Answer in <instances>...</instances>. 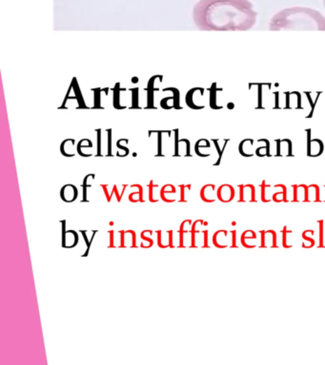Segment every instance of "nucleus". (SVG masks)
<instances>
[{
	"instance_id": "obj_27",
	"label": "nucleus",
	"mask_w": 325,
	"mask_h": 365,
	"mask_svg": "<svg viewBox=\"0 0 325 365\" xmlns=\"http://www.w3.org/2000/svg\"><path fill=\"white\" fill-rule=\"evenodd\" d=\"M230 234H231V247L230 248H237V231L236 230H232V231H230Z\"/></svg>"
},
{
	"instance_id": "obj_8",
	"label": "nucleus",
	"mask_w": 325,
	"mask_h": 365,
	"mask_svg": "<svg viewBox=\"0 0 325 365\" xmlns=\"http://www.w3.org/2000/svg\"><path fill=\"white\" fill-rule=\"evenodd\" d=\"M293 194H294V199H293V202H300V201H303V202H310V199H309V189L308 187L305 186V185H300V186H292Z\"/></svg>"
},
{
	"instance_id": "obj_25",
	"label": "nucleus",
	"mask_w": 325,
	"mask_h": 365,
	"mask_svg": "<svg viewBox=\"0 0 325 365\" xmlns=\"http://www.w3.org/2000/svg\"><path fill=\"white\" fill-rule=\"evenodd\" d=\"M141 238L142 241H145V242H147L148 243H149L150 248H152L153 245H154V240H153L152 238H151V237L146 236V234H145L144 230V231L141 232Z\"/></svg>"
},
{
	"instance_id": "obj_19",
	"label": "nucleus",
	"mask_w": 325,
	"mask_h": 365,
	"mask_svg": "<svg viewBox=\"0 0 325 365\" xmlns=\"http://www.w3.org/2000/svg\"><path fill=\"white\" fill-rule=\"evenodd\" d=\"M141 197V194H139V190L137 192H132L131 194H129L128 199L132 203H139L141 202L139 199Z\"/></svg>"
},
{
	"instance_id": "obj_21",
	"label": "nucleus",
	"mask_w": 325,
	"mask_h": 365,
	"mask_svg": "<svg viewBox=\"0 0 325 365\" xmlns=\"http://www.w3.org/2000/svg\"><path fill=\"white\" fill-rule=\"evenodd\" d=\"M155 234H157L158 235V247L160 248H162V250L169 248V245H163L162 242H161V238H162V232H161V230H157V231H155Z\"/></svg>"
},
{
	"instance_id": "obj_26",
	"label": "nucleus",
	"mask_w": 325,
	"mask_h": 365,
	"mask_svg": "<svg viewBox=\"0 0 325 365\" xmlns=\"http://www.w3.org/2000/svg\"><path fill=\"white\" fill-rule=\"evenodd\" d=\"M261 201H263V203H268L270 202L271 200L266 199L265 197V187H267V185L265 184V182H263V184H261Z\"/></svg>"
},
{
	"instance_id": "obj_17",
	"label": "nucleus",
	"mask_w": 325,
	"mask_h": 365,
	"mask_svg": "<svg viewBox=\"0 0 325 365\" xmlns=\"http://www.w3.org/2000/svg\"><path fill=\"white\" fill-rule=\"evenodd\" d=\"M154 181L153 180H151L149 186H148V189H149V201L151 203H157L158 202V199H155L154 197V189L155 187H158V185L153 184Z\"/></svg>"
},
{
	"instance_id": "obj_9",
	"label": "nucleus",
	"mask_w": 325,
	"mask_h": 365,
	"mask_svg": "<svg viewBox=\"0 0 325 365\" xmlns=\"http://www.w3.org/2000/svg\"><path fill=\"white\" fill-rule=\"evenodd\" d=\"M216 186L213 184L205 185L200 189V195L203 202L211 203L216 201L215 198Z\"/></svg>"
},
{
	"instance_id": "obj_11",
	"label": "nucleus",
	"mask_w": 325,
	"mask_h": 365,
	"mask_svg": "<svg viewBox=\"0 0 325 365\" xmlns=\"http://www.w3.org/2000/svg\"><path fill=\"white\" fill-rule=\"evenodd\" d=\"M255 239H257V234L253 230H247L242 234L240 242H242L243 247L248 248V241Z\"/></svg>"
},
{
	"instance_id": "obj_29",
	"label": "nucleus",
	"mask_w": 325,
	"mask_h": 365,
	"mask_svg": "<svg viewBox=\"0 0 325 365\" xmlns=\"http://www.w3.org/2000/svg\"><path fill=\"white\" fill-rule=\"evenodd\" d=\"M208 234H209V231L207 229L206 230H203L202 231V234H203V245H202V248H210V245H208L209 242H208Z\"/></svg>"
},
{
	"instance_id": "obj_32",
	"label": "nucleus",
	"mask_w": 325,
	"mask_h": 365,
	"mask_svg": "<svg viewBox=\"0 0 325 365\" xmlns=\"http://www.w3.org/2000/svg\"><path fill=\"white\" fill-rule=\"evenodd\" d=\"M100 187H102L103 192H104L105 197H106V200L108 203L111 202V195L109 194V192H108V185H100Z\"/></svg>"
},
{
	"instance_id": "obj_7",
	"label": "nucleus",
	"mask_w": 325,
	"mask_h": 365,
	"mask_svg": "<svg viewBox=\"0 0 325 365\" xmlns=\"http://www.w3.org/2000/svg\"><path fill=\"white\" fill-rule=\"evenodd\" d=\"M78 196V190L74 185H65L60 190V197L66 203H73Z\"/></svg>"
},
{
	"instance_id": "obj_33",
	"label": "nucleus",
	"mask_w": 325,
	"mask_h": 365,
	"mask_svg": "<svg viewBox=\"0 0 325 365\" xmlns=\"http://www.w3.org/2000/svg\"><path fill=\"white\" fill-rule=\"evenodd\" d=\"M113 194H116V197H117L118 202L120 203L121 201V196L120 194H118V190L117 186H113V190H112V194H111V197L113 196Z\"/></svg>"
},
{
	"instance_id": "obj_18",
	"label": "nucleus",
	"mask_w": 325,
	"mask_h": 365,
	"mask_svg": "<svg viewBox=\"0 0 325 365\" xmlns=\"http://www.w3.org/2000/svg\"><path fill=\"white\" fill-rule=\"evenodd\" d=\"M191 185H181L179 186V189H181V199H179V203H187V200L185 199V192L186 189H191Z\"/></svg>"
},
{
	"instance_id": "obj_2",
	"label": "nucleus",
	"mask_w": 325,
	"mask_h": 365,
	"mask_svg": "<svg viewBox=\"0 0 325 365\" xmlns=\"http://www.w3.org/2000/svg\"><path fill=\"white\" fill-rule=\"evenodd\" d=\"M269 30L325 31V17L311 8H287L272 17Z\"/></svg>"
},
{
	"instance_id": "obj_20",
	"label": "nucleus",
	"mask_w": 325,
	"mask_h": 365,
	"mask_svg": "<svg viewBox=\"0 0 325 365\" xmlns=\"http://www.w3.org/2000/svg\"><path fill=\"white\" fill-rule=\"evenodd\" d=\"M108 234H109V245H108V248H116L115 245V230L111 229L108 231Z\"/></svg>"
},
{
	"instance_id": "obj_30",
	"label": "nucleus",
	"mask_w": 325,
	"mask_h": 365,
	"mask_svg": "<svg viewBox=\"0 0 325 365\" xmlns=\"http://www.w3.org/2000/svg\"><path fill=\"white\" fill-rule=\"evenodd\" d=\"M167 234H168V245H169V248H175V245H174V241H173V238H174V230H169V231H167Z\"/></svg>"
},
{
	"instance_id": "obj_31",
	"label": "nucleus",
	"mask_w": 325,
	"mask_h": 365,
	"mask_svg": "<svg viewBox=\"0 0 325 365\" xmlns=\"http://www.w3.org/2000/svg\"><path fill=\"white\" fill-rule=\"evenodd\" d=\"M131 187H137V189H139V194H141V197H139V200H141V202L139 203H144V187L141 186V185H132Z\"/></svg>"
},
{
	"instance_id": "obj_24",
	"label": "nucleus",
	"mask_w": 325,
	"mask_h": 365,
	"mask_svg": "<svg viewBox=\"0 0 325 365\" xmlns=\"http://www.w3.org/2000/svg\"><path fill=\"white\" fill-rule=\"evenodd\" d=\"M312 236H314V235H311V236H307V235H306L305 231L303 232V239L305 240L306 242H309V243H310V248H313L316 243L315 239H314V238Z\"/></svg>"
},
{
	"instance_id": "obj_15",
	"label": "nucleus",
	"mask_w": 325,
	"mask_h": 365,
	"mask_svg": "<svg viewBox=\"0 0 325 365\" xmlns=\"http://www.w3.org/2000/svg\"><path fill=\"white\" fill-rule=\"evenodd\" d=\"M292 230H288L287 227H284V229H282V247L284 248H291L293 245H289L287 243V235L292 234Z\"/></svg>"
},
{
	"instance_id": "obj_3",
	"label": "nucleus",
	"mask_w": 325,
	"mask_h": 365,
	"mask_svg": "<svg viewBox=\"0 0 325 365\" xmlns=\"http://www.w3.org/2000/svg\"><path fill=\"white\" fill-rule=\"evenodd\" d=\"M62 224V247L65 248H73L78 243V234L75 230L66 231V221H60Z\"/></svg>"
},
{
	"instance_id": "obj_12",
	"label": "nucleus",
	"mask_w": 325,
	"mask_h": 365,
	"mask_svg": "<svg viewBox=\"0 0 325 365\" xmlns=\"http://www.w3.org/2000/svg\"><path fill=\"white\" fill-rule=\"evenodd\" d=\"M189 220H185L184 222H182V223L181 224V227H179V248H185V245H184V235L185 234H187V232H190L191 231V230H187V229H185V224H186L187 223H188Z\"/></svg>"
},
{
	"instance_id": "obj_28",
	"label": "nucleus",
	"mask_w": 325,
	"mask_h": 365,
	"mask_svg": "<svg viewBox=\"0 0 325 365\" xmlns=\"http://www.w3.org/2000/svg\"><path fill=\"white\" fill-rule=\"evenodd\" d=\"M118 234H120V248H126V245H125L126 231H125V230H120V231H118Z\"/></svg>"
},
{
	"instance_id": "obj_4",
	"label": "nucleus",
	"mask_w": 325,
	"mask_h": 365,
	"mask_svg": "<svg viewBox=\"0 0 325 365\" xmlns=\"http://www.w3.org/2000/svg\"><path fill=\"white\" fill-rule=\"evenodd\" d=\"M261 248H277V234L274 230H261Z\"/></svg>"
},
{
	"instance_id": "obj_6",
	"label": "nucleus",
	"mask_w": 325,
	"mask_h": 365,
	"mask_svg": "<svg viewBox=\"0 0 325 365\" xmlns=\"http://www.w3.org/2000/svg\"><path fill=\"white\" fill-rule=\"evenodd\" d=\"M235 195H236V192H235L234 187L230 186V185H223V186L219 187L218 192H216V197L223 203L231 202L234 200Z\"/></svg>"
},
{
	"instance_id": "obj_23",
	"label": "nucleus",
	"mask_w": 325,
	"mask_h": 365,
	"mask_svg": "<svg viewBox=\"0 0 325 365\" xmlns=\"http://www.w3.org/2000/svg\"><path fill=\"white\" fill-rule=\"evenodd\" d=\"M81 234H83L84 240H85V243H86V245H87L86 253L83 254V257H84V256H85V257H86V256H88L90 248H91V243H89L88 238H87V231H86V230H81Z\"/></svg>"
},
{
	"instance_id": "obj_10",
	"label": "nucleus",
	"mask_w": 325,
	"mask_h": 365,
	"mask_svg": "<svg viewBox=\"0 0 325 365\" xmlns=\"http://www.w3.org/2000/svg\"><path fill=\"white\" fill-rule=\"evenodd\" d=\"M227 235H228V231L224 229L218 230V231L215 232V234L213 235L214 245L218 248H228L229 245L226 241Z\"/></svg>"
},
{
	"instance_id": "obj_1",
	"label": "nucleus",
	"mask_w": 325,
	"mask_h": 365,
	"mask_svg": "<svg viewBox=\"0 0 325 365\" xmlns=\"http://www.w3.org/2000/svg\"><path fill=\"white\" fill-rule=\"evenodd\" d=\"M257 17L249 0H200L193 10L200 31H245L256 25Z\"/></svg>"
},
{
	"instance_id": "obj_34",
	"label": "nucleus",
	"mask_w": 325,
	"mask_h": 365,
	"mask_svg": "<svg viewBox=\"0 0 325 365\" xmlns=\"http://www.w3.org/2000/svg\"><path fill=\"white\" fill-rule=\"evenodd\" d=\"M324 7H325V0H324Z\"/></svg>"
},
{
	"instance_id": "obj_13",
	"label": "nucleus",
	"mask_w": 325,
	"mask_h": 365,
	"mask_svg": "<svg viewBox=\"0 0 325 365\" xmlns=\"http://www.w3.org/2000/svg\"><path fill=\"white\" fill-rule=\"evenodd\" d=\"M200 221L202 220H197L195 223L192 224L191 231H190L191 232V245H190V248H198L197 245H195V235L200 234V230L197 229V226L199 224Z\"/></svg>"
},
{
	"instance_id": "obj_16",
	"label": "nucleus",
	"mask_w": 325,
	"mask_h": 365,
	"mask_svg": "<svg viewBox=\"0 0 325 365\" xmlns=\"http://www.w3.org/2000/svg\"><path fill=\"white\" fill-rule=\"evenodd\" d=\"M177 193V189L173 185H165V187H162V189L160 190V195L165 194H175Z\"/></svg>"
},
{
	"instance_id": "obj_5",
	"label": "nucleus",
	"mask_w": 325,
	"mask_h": 365,
	"mask_svg": "<svg viewBox=\"0 0 325 365\" xmlns=\"http://www.w3.org/2000/svg\"><path fill=\"white\" fill-rule=\"evenodd\" d=\"M240 187L239 202H257L256 200V189L253 185H242Z\"/></svg>"
},
{
	"instance_id": "obj_22",
	"label": "nucleus",
	"mask_w": 325,
	"mask_h": 365,
	"mask_svg": "<svg viewBox=\"0 0 325 365\" xmlns=\"http://www.w3.org/2000/svg\"><path fill=\"white\" fill-rule=\"evenodd\" d=\"M127 231L129 232V234H131V243H132V245H130V248H137V234H136V232L134 231V230H127Z\"/></svg>"
},
{
	"instance_id": "obj_14",
	"label": "nucleus",
	"mask_w": 325,
	"mask_h": 365,
	"mask_svg": "<svg viewBox=\"0 0 325 365\" xmlns=\"http://www.w3.org/2000/svg\"><path fill=\"white\" fill-rule=\"evenodd\" d=\"M318 223H319V248H325V245H324V222L322 220H319L318 222Z\"/></svg>"
}]
</instances>
